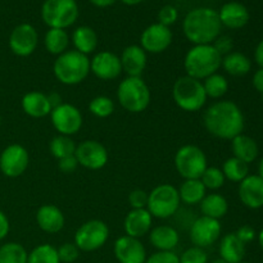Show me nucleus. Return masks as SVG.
I'll list each match as a JSON object with an SVG mask.
<instances>
[{"instance_id": "bb28decb", "label": "nucleus", "mask_w": 263, "mask_h": 263, "mask_svg": "<svg viewBox=\"0 0 263 263\" xmlns=\"http://www.w3.org/2000/svg\"><path fill=\"white\" fill-rule=\"evenodd\" d=\"M231 151L233 157L246 162L247 164L252 163L257 159L259 154V148L257 141L248 135L240 134L231 140Z\"/></svg>"}, {"instance_id": "0eeeda50", "label": "nucleus", "mask_w": 263, "mask_h": 263, "mask_svg": "<svg viewBox=\"0 0 263 263\" xmlns=\"http://www.w3.org/2000/svg\"><path fill=\"white\" fill-rule=\"evenodd\" d=\"M80 14L76 0H45L41 18L49 28H66L74 25Z\"/></svg>"}, {"instance_id": "5701e85b", "label": "nucleus", "mask_w": 263, "mask_h": 263, "mask_svg": "<svg viewBox=\"0 0 263 263\" xmlns=\"http://www.w3.org/2000/svg\"><path fill=\"white\" fill-rule=\"evenodd\" d=\"M36 222L45 233L57 234L64 228L66 218L57 205L44 204L36 212Z\"/></svg>"}, {"instance_id": "c85d7f7f", "label": "nucleus", "mask_w": 263, "mask_h": 263, "mask_svg": "<svg viewBox=\"0 0 263 263\" xmlns=\"http://www.w3.org/2000/svg\"><path fill=\"white\" fill-rule=\"evenodd\" d=\"M199 207L203 216L220 221V218H222L228 213L229 203L223 195L212 193L203 198L202 202L199 203Z\"/></svg>"}, {"instance_id": "c9c22d12", "label": "nucleus", "mask_w": 263, "mask_h": 263, "mask_svg": "<svg viewBox=\"0 0 263 263\" xmlns=\"http://www.w3.org/2000/svg\"><path fill=\"white\" fill-rule=\"evenodd\" d=\"M76 144L72 140L71 136L67 135H57L55 138L51 139L50 144H49V149L50 153L53 154L54 158L59 159L66 158V157L74 156L76 152Z\"/></svg>"}, {"instance_id": "3c124183", "label": "nucleus", "mask_w": 263, "mask_h": 263, "mask_svg": "<svg viewBox=\"0 0 263 263\" xmlns=\"http://www.w3.org/2000/svg\"><path fill=\"white\" fill-rule=\"evenodd\" d=\"M254 61L258 64L259 68H263V39L258 43L254 50Z\"/></svg>"}, {"instance_id": "680f3d73", "label": "nucleus", "mask_w": 263, "mask_h": 263, "mask_svg": "<svg viewBox=\"0 0 263 263\" xmlns=\"http://www.w3.org/2000/svg\"><path fill=\"white\" fill-rule=\"evenodd\" d=\"M262 100H263V94H262Z\"/></svg>"}, {"instance_id": "e433bc0d", "label": "nucleus", "mask_w": 263, "mask_h": 263, "mask_svg": "<svg viewBox=\"0 0 263 263\" xmlns=\"http://www.w3.org/2000/svg\"><path fill=\"white\" fill-rule=\"evenodd\" d=\"M27 263H61L58 251L50 244H41L30 252Z\"/></svg>"}, {"instance_id": "b1692460", "label": "nucleus", "mask_w": 263, "mask_h": 263, "mask_svg": "<svg viewBox=\"0 0 263 263\" xmlns=\"http://www.w3.org/2000/svg\"><path fill=\"white\" fill-rule=\"evenodd\" d=\"M149 241L157 251H174L180 241L177 230L172 226L161 225L152 229L149 233Z\"/></svg>"}, {"instance_id": "412c9836", "label": "nucleus", "mask_w": 263, "mask_h": 263, "mask_svg": "<svg viewBox=\"0 0 263 263\" xmlns=\"http://www.w3.org/2000/svg\"><path fill=\"white\" fill-rule=\"evenodd\" d=\"M153 225V217L146 208L143 210H131L127 213L123 222V229L127 236L140 239L151 233Z\"/></svg>"}, {"instance_id": "2eb2a0df", "label": "nucleus", "mask_w": 263, "mask_h": 263, "mask_svg": "<svg viewBox=\"0 0 263 263\" xmlns=\"http://www.w3.org/2000/svg\"><path fill=\"white\" fill-rule=\"evenodd\" d=\"M221 235V223L215 218L200 216L190 228V240L194 247L207 248L218 240Z\"/></svg>"}, {"instance_id": "473e14b6", "label": "nucleus", "mask_w": 263, "mask_h": 263, "mask_svg": "<svg viewBox=\"0 0 263 263\" xmlns=\"http://www.w3.org/2000/svg\"><path fill=\"white\" fill-rule=\"evenodd\" d=\"M203 87L207 98L211 99H221L229 91V81L223 74L213 73L203 80Z\"/></svg>"}, {"instance_id": "72a5a7b5", "label": "nucleus", "mask_w": 263, "mask_h": 263, "mask_svg": "<svg viewBox=\"0 0 263 263\" xmlns=\"http://www.w3.org/2000/svg\"><path fill=\"white\" fill-rule=\"evenodd\" d=\"M222 172L225 179L233 182H241L249 175V164L235 157H231L223 162Z\"/></svg>"}, {"instance_id": "7ed1b4c3", "label": "nucleus", "mask_w": 263, "mask_h": 263, "mask_svg": "<svg viewBox=\"0 0 263 263\" xmlns=\"http://www.w3.org/2000/svg\"><path fill=\"white\" fill-rule=\"evenodd\" d=\"M221 63L222 57L213 48L212 44L194 45L185 55L184 68L186 71V76L202 81L211 74L217 73Z\"/></svg>"}, {"instance_id": "20e7f679", "label": "nucleus", "mask_w": 263, "mask_h": 263, "mask_svg": "<svg viewBox=\"0 0 263 263\" xmlns=\"http://www.w3.org/2000/svg\"><path fill=\"white\" fill-rule=\"evenodd\" d=\"M53 72L61 84L68 86L79 85L89 76L90 59L77 50H67L57 57L53 64Z\"/></svg>"}, {"instance_id": "a211bd4d", "label": "nucleus", "mask_w": 263, "mask_h": 263, "mask_svg": "<svg viewBox=\"0 0 263 263\" xmlns=\"http://www.w3.org/2000/svg\"><path fill=\"white\" fill-rule=\"evenodd\" d=\"M115 257L120 263H145L146 251L139 239L131 236H121L113 247Z\"/></svg>"}, {"instance_id": "6e6552de", "label": "nucleus", "mask_w": 263, "mask_h": 263, "mask_svg": "<svg viewBox=\"0 0 263 263\" xmlns=\"http://www.w3.org/2000/svg\"><path fill=\"white\" fill-rule=\"evenodd\" d=\"M180 204L181 200L176 187L170 184H162L154 187L148 194L146 210L152 217L166 220L177 212Z\"/></svg>"}, {"instance_id": "2f4dec72", "label": "nucleus", "mask_w": 263, "mask_h": 263, "mask_svg": "<svg viewBox=\"0 0 263 263\" xmlns=\"http://www.w3.org/2000/svg\"><path fill=\"white\" fill-rule=\"evenodd\" d=\"M45 49L53 55H61L68 50L69 36L66 30L62 28H49L44 37Z\"/></svg>"}, {"instance_id": "c03bdc74", "label": "nucleus", "mask_w": 263, "mask_h": 263, "mask_svg": "<svg viewBox=\"0 0 263 263\" xmlns=\"http://www.w3.org/2000/svg\"><path fill=\"white\" fill-rule=\"evenodd\" d=\"M128 204L133 210H143L148 204V193L141 189L133 190L128 194Z\"/></svg>"}, {"instance_id": "4be33fe9", "label": "nucleus", "mask_w": 263, "mask_h": 263, "mask_svg": "<svg viewBox=\"0 0 263 263\" xmlns=\"http://www.w3.org/2000/svg\"><path fill=\"white\" fill-rule=\"evenodd\" d=\"M120 59L122 71L126 72L128 77H140L148 62L146 51L140 45H128L122 51Z\"/></svg>"}, {"instance_id": "a18cd8bd", "label": "nucleus", "mask_w": 263, "mask_h": 263, "mask_svg": "<svg viewBox=\"0 0 263 263\" xmlns=\"http://www.w3.org/2000/svg\"><path fill=\"white\" fill-rule=\"evenodd\" d=\"M213 48L218 51L221 57L228 55L229 53H231L234 49V43L233 39L228 35H220L215 41L212 43Z\"/></svg>"}, {"instance_id": "4468645a", "label": "nucleus", "mask_w": 263, "mask_h": 263, "mask_svg": "<svg viewBox=\"0 0 263 263\" xmlns=\"http://www.w3.org/2000/svg\"><path fill=\"white\" fill-rule=\"evenodd\" d=\"M74 157L80 166L92 171L103 168L108 162L107 149L97 140H84L76 146Z\"/></svg>"}, {"instance_id": "c756f323", "label": "nucleus", "mask_w": 263, "mask_h": 263, "mask_svg": "<svg viewBox=\"0 0 263 263\" xmlns=\"http://www.w3.org/2000/svg\"><path fill=\"white\" fill-rule=\"evenodd\" d=\"M221 67L226 71V73L235 77L246 76L252 69V62L246 54L240 51H231L228 55L222 57Z\"/></svg>"}, {"instance_id": "8fccbe9b", "label": "nucleus", "mask_w": 263, "mask_h": 263, "mask_svg": "<svg viewBox=\"0 0 263 263\" xmlns=\"http://www.w3.org/2000/svg\"><path fill=\"white\" fill-rule=\"evenodd\" d=\"M252 84H253V87L257 91L263 94V68H258V71L254 72Z\"/></svg>"}, {"instance_id": "6ab92c4d", "label": "nucleus", "mask_w": 263, "mask_h": 263, "mask_svg": "<svg viewBox=\"0 0 263 263\" xmlns=\"http://www.w3.org/2000/svg\"><path fill=\"white\" fill-rule=\"evenodd\" d=\"M239 199L249 210L263 207V179L259 175H248L238 189Z\"/></svg>"}, {"instance_id": "f03ea898", "label": "nucleus", "mask_w": 263, "mask_h": 263, "mask_svg": "<svg viewBox=\"0 0 263 263\" xmlns=\"http://www.w3.org/2000/svg\"><path fill=\"white\" fill-rule=\"evenodd\" d=\"M221 25L217 10L202 7L190 10L184 18V35L194 45L212 44L220 36Z\"/></svg>"}, {"instance_id": "f3484780", "label": "nucleus", "mask_w": 263, "mask_h": 263, "mask_svg": "<svg viewBox=\"0 0 263 263\" xmlns=\"http://www.w3.org/2000/svg\"><path fill=\"white\" fill-rule=\"evenodd\" d=\"M90 72L103 81L117 79L122 72L120 57L112 51H99L90 61Z\"/></svg>"}, {"instance_id": "ea45409f", "label": "nucleus", "mask_w": 263, "mask_h": 263, "mask_svg": "<svg viewBox=\"0 0 263 263\" xmlns=\"http://www.w3.org/2000/svg\"><path fill=\"white\" fill-rule=\"evenodd\" d=\"M180 263H208V254L203 248L192 247L180 256Z\"/></svg>"}, {"instance_id": "7c9ffc66", "label": "nucleus", "mask_w": 263, "mask_h": 263, "mask_svg": "<svg viewBox=\"0 0 263 263\" xmlns=\"http://www.w3.org/2000/svg\"><path fill=\"white\" fill-rule=\"evenodd\" d=\"M177 192H179L180 200L187 205L199 204L203 198L207 195V189L204 187L203 182L200 181V179L185 180L180 185Z\"/></svg>"}, {"instance_id": "37998d69", "label": "nucleus", "mask_w": 263, "mask_h": 263, "mask_svg": "<svg viewBox=\"0 0 263 263\" xmlns=\"http://www.w3.org/2000/svg\"><path fill=\"white\" fill-rule=\"evenodd\" d=\"M145 263H180V257L172 251H158L146 257Z\"/></svg>"}, {"instance_id": "dca6fc26", "label": "nucleus", "mask_w": 263, "mask_h": 263, "mask_svg": "<svg viewBox=\"0 0 263 263\" xmlns=\"http://www.w3.org/2000/svg\"><path fill=\"white\" fill-rule=\"evenodd\" d=\"M172 39L174 35L171 28L157 22L143 31L140 36V46L148 53L159 54L170 48Z\"/></svg>"}, {"instance_id": "9b49d317", "label": "nucleus", "mask_w": 263, "mask_h": 263, "mask_svg": "<svg viewBox=\"0 0 263 263\" xmlns=\"http://www.w3.org/2000/svg\"><path fill=\"white\" fill-rule=\"evenodd\" d=\"M50 120L59 135H74L82 127L81 112L69 103H62L59 107L51 109Z\"/></svg>"}, {"instance_id": "aec40b11", "label": "nucleus", "mask_w": 263, "mask_h": 263, "mask_svg": "<svg viewBox=\"0 0 263 263\" xmlns=\"http://www.w3.org/2000/svg\"><path fill=\"white\" fill-rule=\"evenodd\" d=\"M218 17L222 26L231 30H239L248 25L251 14L248 8L241 3L229 2L218 10Z\"/></svg>"}, {"instance_id": "f257e3e1", "label": "nucleus", "mask_w": 263, "mask_h": 263, "mask_svg": "<svg viewBox=\"0 0 263 263\" xmlns=\"http://www.w3.org/2000/svg\"><path fill=\"white\" fill-rule=\"evenodd\" d=\"M203 125L215 138L233 140L243 134L246 118L236 103L231 100H218L205 109Z\"/></svg>"}, {"instance_id": "603ef678", "label": "nucleus", "mask_w": 263, "mask_h": 263, "mask_svg": "<svg viewBox=\"0 0 263 263\" xmlns=\"http://www.w3.org/2000/svg\"><path fill=\"white\" fill-rule=\"evenodd\" d=\"M48 100H49V104H50L51 109L59 107V105L63 103L62 102V97L58 94V92H50V94H48Z\"/></svg>"}, {"instance_id": "58836bf2", "label": "nucleus", "mask_w": 263, "mask_h": 263, "mask_svg": "<svg viewBox=\"0 0 263 263\" xmlns=\"http://www.w3.org/2000/svg\"><path fill=\"white\" fill-rule=\"evenodd\" d=\"M225 180L222 170L217 167H207L200 177V181L203 182L205 189L212 190V192L221 189L225 185Z\"/></svg>"}, {"instance_id": "1a4fd4ad", "label": "nucleus", "mask_w": 263, "mask_h": 263, "mask_svg": "<svg viewBox=\"0 0 263 263\" xmlns=\"http://www.w3.org/2000/svg\"><path fill=\"white\" fill-rule=\"evenodd\" d=\"M175 167L180 176L185 180L200 179L208 167L207 157L199 146L186 144L176 152Z\"/></svg>"}, {"instance_id": "052dcab7", "label": "nucleus", "mask_w": 263, "mask_h": 263, "mask_svg": "<svg viewBox=\"0 0 263 263\" xmlns=\"http://www.w3.org/2000/svg\"><path fill=\"white\" fill-rule=\"evenodd\" d=\"M240 263H251V262H244V261H243V262H240Z\"/></svg>"}, {"instance_id": "39448f33", "label": "nucleus", "mask_w": 263, "mask_h": 263, "mask_svg": "<svg viewBox=\"0 0 263 263\" xmlns=\"http://www.w3.org/2000/svg\"><path fill=\"white\" fill-rule=\"evenodd\" d=\"M172 98L177 107L185 112H198L204 107L208 99L202 81L189 76H182L175 81Z\"/></svg>"}, {"instance_id": "393cba45", "label": "nucleus", "mask_w": 263, "mask_h": 263, "mask_svg": "<svg viewBox=\"0 0 263 263\" xmlns=\"http://www.w3.org/2000/svg\"><path fill=\"white\" fill-rule=\"evenodd\" d=\"M21 104L23 112L32 118H44L51 113L48 95L40 91H30L25 94Z\"/></svg>"}, {"instance_id": "f8f14e48", "label": "nucleus", "mask_w": 263, "mask_h": 263, "mask_svg": "<svg viewBox=\"0 0 263 263\" xmlns=\"http://www.w3.org/2000/svg\"><path fill=\"white\" fill-rule=\"evenodd\" d=\"M28 152L20 144H10L0 154V171L10 179H15L25 174L28 168Z\"/></svg>"}, {"instance_id": "ddd939ff", "label": "nucleus", "mask_w": 263, "mask_h": 263, "mask_svg": "<svg viewBox=\"0 0 263 263\" xmlns=\"http://www.w3.org/2000/svg\"><path fill=\"white\" fill-rule=\"evenodd\" d=\"M8 43L13 54L18 57H28L37 48V31L30 23H21L13 28Z\"/></svg>"}, {"instance_id": "a19ab883", "label": "nucleus", "mask_w": 263, "mask_h": 263, "mask_svg": "<svg viewBox=\"0 0 263 263\" xmlns=\"http://www.w3.org/2000/svg\"><path fill=\"white\" fill-rule=\"evenodd\" d=\"M58 251V257L61 263H73L80 257V249L77 248L74 243H64L62 244Z\"/></svg>"}, {"instance_id": "bf43d9fd", "label": "nucleus", "mask_w": 263, "mask_h": 263, "mask_svg": "<svg viewBox=\"0 0 263 263\" xmlns=\"http://www.w3.org/2000/svg\"><path fill=\"white\" fill-rule=\"evenodd\" d=\"M0 125H2V117H0Z\"/></svg>"}, {"instance_id": "49530a36", "label": "nucleus", "mask_w": 263, "mask_h": 263, "mask_svg": "<svg viewBox=\"0 0 263 263\" xmlns=\"http://www.w3.org/2000/svg\"><path fill=\"white\" fill-rule=\"evenodd\" d=\"M77 167H79V162H77L76 157L74 156L66 157V158H62L58 161L59 171L63 172V174L66 175L73 174V172L77 170Z\"/></svg>"}, {"instance_id": "cd10ccee", "label": "nucleus", "mask_w": 263, "mask_h": 263, "mask_svg": "<svg viewBox=\"0 0 263 263\" xmlns=\"http://www.w3.org/2000/svg\"><path fill=\"white\" fill-rule=\"evenodd\" d=\"M72 43L74 50L89 55L94 53L98 46V35L89 26H80L72 33Z\"/></svg>"}, {"instance_id": "4c0bfd02", "label": "nucleus", "mask_w": 263, "mask_h": 263, "mask_svg": "<svg viewBox=\"0 0 263 263\" xmlns=\"http://www.w3.org/2000/svg\"><path fill=\"white\" fill-rule=\"evenodd\" d=\"M89 110L98 118H107L115 112V103L110 98L99 95L90 102Z\"/></svg>"}, {"instance_id": "13d9d810", "label": "nucleus", "mask_w": 263, "mask_h": 263, "mask_svg": "<svg viewBox=\"0 0 263 263\" xmlns=\"http://www.w3.org/2000/svg\"><path fill=\"white\" fill-rule=\"evenodd\" d=\"M211 263H228V262H226V261H223L222 258H220V257H218V258L213 259V261L211 262Z\"/></svg>"}, {"instance_id": "9d476101", "label": "nucleus", "mask_w": 263, "mask_h": 263, "mask_svg": "<svg viewBox=\"0 0 263 263\" xmlns=\"http://www.w3.org/2000/svg\"><path fill=\"white\" fill-rule=\"evenodd\" d=\"M109 238V228L100 220L82 223L74 234V244L80 252H95L102 248Z\"/></svg>"}, {"instance_id": "09e8293b", "label": "nucleus", "mask_w": 263, "mask_h": 263, "mask_svg": "<svg viewBox=\"0 0 263 263\" xmlns=\"http://www.w3.org/2000/svg\"><path fill=\"white\" fill-rule=\"evenodd\" d=\"M10 230V225H9V220H8L7 215H5L3 211H0V240L5 239L9 234Z\"/></svg>"}, {"instance_id": "f704fd0d", "label": "nucleus", "mask_w": 263, "mask_h": 263, "mask_svg": "<svg viewBox=\"0 0 263 263\" xmlns=\"http://www.w3.org/2000/svg\"><path fill=\"white\" fill-rule=\"evenodd\" d=\"M28 253L20 243L9 241L0 247V263H27Z\"/></svg>"}, {"instance_id": "a878e982", "label": "nucleus", "mask_w": 263, "mask_h": 263, "mask_svg": "<svg viewBox=\"0 0 263 263\" xmlns=\"http://www.w3.org/2000/svg\"><path fill=\"white\" fill-rule=\"evenodd\" d=\"M218 253H220V258L228 263H240L244 261V257H246V244L239 240L235 233L226 234L221 239Z\"/></svg>"}, {"instance_id": "de8ad7c7", "label": "nucleus", "mask_w": 263, "mask_h": 263, "mask_svg": "<svg viewBox=\"0 0 263 263\" xmlns=\"http://www.w3.org/2000/svg\"><path fill=\"white\" fill-rule=\"evenodd\" d=\"M235 235L238 236V239L241 241V243H244L247 246V244L252 243V241L256 239L257 234H256V230H254L252 226L243 225L236 230Z\"/></svg>"}, {"instance_id": "4d7b16f0", "label": "nucleus", "mask_w": 263, "mask_h": 263, "mask_svg": "<svg viewBox=\"0 0 263 263\" xmlns=\"http://www.w3.org/2000/svg\"><path fill=\"white\" fill-rule=\"evenodd\" d=\"M258 175L263 179V157L261 161H259V164H258Z\"/></svg>"}, {"instance_id": "864d4df0", "label": "nucleus", "mask_w": 263, "mask_h": 263, "mask_svg": "<svg viewBox=\"0 0 263 263\" xmlns=\"http://www.w3.org/2000/svg\"><path fill=\"white\" fill-rule=\"evenodd\" d=\"M92 5L95 7H99V8H107L110 7V5L115 4L116 0H89Z\"/></svg>"}, {"instance_id": "6e6d98bb", "label": "nucleus", "mask_w": 263, "mask_h": 263, "mask_svg": "<svg viewBox=\"0 0 263 263\" xmlns=\"http://www.w3.org/2000/svg\"><path fill=\"white\" fill-rule=\"evenodd\" d=\"M258 243H259V247H261V249L263 251V229L258 234Z\"/></svg>"}, {"instance_id": "79ce46f5", "label": "nucleus", "mask_w": 263, "mask_h": 263, "mask_svg": "<svg viewBox=\"0 0 263 263\" xmlns=\"http://www.w3.org/2000/svg\"><path fill=\"white\" fill-rule=\"evenodd\" d=\"M177 18H179V12L174 5H164L158 12V23L167 26V27L174 25Z\"/></svg>"}, {"instance_id": "423d86ee", "label": "nucleus", "mask_w": 263, "mask_h": 263, "mask_svg": "<svg viewBox=\"0 0 263 263\" xmlns=\"http://www.w3.org/2000/svg\"><path fill=\"white\" fill-rule=\"evenodd\" d=\"M121 107L131 113H141L151 103V90L141 77H126L117 89Z\"/></svg>"}, {"instance_id": "5fc2aeb1", "label": "nucleus", "mask_w": 263, "mask_h": 263, "mask_svg": "<svg viewBox=\"0 0 263 263\" xmlns=\"http://www.w3.org/2000/svg\"><path fill=\"white\" fill-rule=\"evenodd\" d=\"M121 2L126 5H138L139 3H141L143 0H121Z\"/></svg>"}]
</instances>
